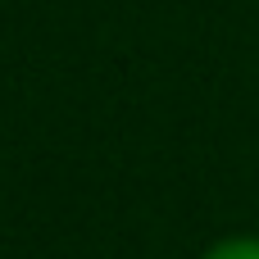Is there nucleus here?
Listing matches in <instances>:
<instances>
[{"label":"nucleus","mask_w":259,"mask_h":259,"mask_svg":"<svg viewBox=\"0 0 259 259\" xmlns=\"http://www.w3.org/2000/svg\"><path fill=\"white\" fill-rule=\"evenodd\" d=\"M205 259H259V237H228V241L209 246Z\"/></svg>","instance_id":"f257e3e1"}]
</instances>
